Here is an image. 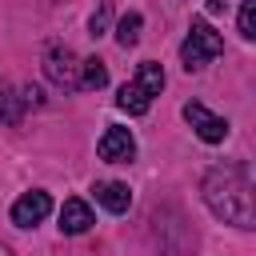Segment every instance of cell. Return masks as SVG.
Instances as JSON below:
<instances>
[{
	"label": "cell",
	"instance_id": "ba28073f",
	"mask_svg": "<svg viewBox=\"0 0 256 256\" xmlns=\"http://www.w3.org/2000/svg\"><path fill=\"white\" fill-rule=\"evenodd\" d=\"M92 192H96V200H100L108 212H116V216L132 208V188H128V184H120V180H100Z\"/></svg>",
	"mask_w": 256,
	"mask_h": 256
},
{
	"label": "cell",
	"instance_id": "8fae6325",
	"mask_svg": "<svg viewBox=\"0 0 256 256\" xmlns=\"http://www.w3.org/2000/svg\"><path fill=\"white\" fill-rule=\"evenodd\" d=\"M104 84H108V64H104L100 56H92V60H80V88L96 92V88H104Z\"/></svg>",
	"mask_w": 256,
	"mask_h": 256
},
{
	"label": "cell",
	"instance_id": "9a60e30c",
	"mask_svg": "<svg viewBox=\"0 0 256 256\" xmlns=\"http://www.w3.org/2000/svg\"><path fill=\"white\" fill-rule=\"evenodd\" d=\"M108 24H112V4H108V0H100V8L92 12L88 28H92V36H104V32H108Z\"/></svg>",
	"mask_w": 256,
	"mask_h": 256
},
{
	"label": "cell",
	"instance_id": "8992f818",
	"mask_svg": "<svg viewBox=\"0 0 256 256\" xmlns=\"http://www.w3.org/2000/svg\"><path fill=\"white\" fill-rule=\"evenodd\" d=\"M48 212H52V196L36 188V192H24V196L12 204V224H16V228H32V224H40Z\"/></svg>",
	"mask_w": 256,
	"mask_h": 256
},
{
	"label": "cell",
	"instance_id": "ac0fdd59",
	"mask_svg": "<svg viewBox=\"0 0 256 256\" xmlns=\"http://www.w3.org/2000/svg\"><path fill=\"white\" fill-rule=\"evenodd\" d=\"M0 256H12V248H8V244H0Z\"/></svg>",
	"mask_w": 256,
	"mask_h": 256
},
{
	"label": "cell",
	"instance_id": "7a4b0ae2",
	"mask_svg": "<svg viewBox=\"0 0 256 256\" xmlns=\"http://www.w3.org/2000/svg\"><path fill=\"white\" fill-rule=\"evenodd\" d=\"M220 52H224L220 32H216L208 20H192V28H188V36H184V44H180V60H184V68H188V72H200V68L212 64Z\"/></svg>",
	"mask_w": 256,
	"mask_h": 256
},
{
	"label": "cell",
	"instance_id": "9c48e42d",
	"mask_svg": "<svg viewBox=\"0 0 256 256\" xmlns=\"http://www.w3.org/2000/svg\"><path fill=\"white\" fill-rule=\"evenodd\" d=\"M116 104H120V108H124L128 116H144V112H148V104H152V96H148V92H144V88H140L136 80H128V84L120 88Z\"/></svg>",
	"mask_w": 256,
	"mask_h": 256
},
{
	"label": "cell",
	"instance_id": "6da1fadb",
	"mask_svg": "<svg viewBox=\"0 0 256 256\" xmlns=\"http://www.w3.org/2000/svg\"><path fill=\"white\" fill-rule=\"evenodd\" d=\"M204 204L216 220L224 224H236V228H252V184H248V168L244 164H216L204 184Z\"/></svg>",
	"mask_w": 256,
	"mask_h": 256
},
{
	"label": "cell",
	"instance_id": "52a82bcc",
	"mask_svg": "<svg viewBox=\"0 0 256 256\" xmlns=\"http://www.w3.org/2000/svg\"><path fill=\"white\" fill-rule=\"evenodd\" d=\"M96 224V216H92V208L84 204V200H64V208H60V232L64 236H80V232H88Z\"/></svg>",
	"mask_w": 256,
	"mask_h": 256
},
{
	"label": "cell",
	"instance_id": "2e32d148",
	"mask_svg": "<svg viewBox=\"0 0 256 256\" xmlns=\"http://www.w3.org/2000/svg\"><path fill=\"white\" fill-rule=\"evenodd\" d=\"M20 100H24V108H40V104H44V92H40L36 84H24V88H20Z\"/></svg>",
	"mask_w": 256,
	"mask_h": 256
},
{
	"label": "cell",
	"instance_id": "5b68a950",
	"mask_svg": "<svg viewBox=\"0 0 256 256\" xmlns=\"http://www.w3.org/2000/svg\"><path fill=\"white\" fill-rule=\"evenodd\" d=\"M96 152H100V160H108V164H128V160L136 156V136H132L128 128H120V124H112V128L100 136Z\"/></svg>",
	"mask_w": 256,
	"mask_h": 256
},
{
	"label": "cell",
	"instance_id": "7c38bea8",
	"mask_svg": "<svg viewBox=\"0 0 256 256\" xmlns=\"http://www.w3.org/2000/svg\"><path fill=\"white\" fill-rule=\"evenodd\" d=\"M140 28H144V16H140V12H128V16H120V24H116V44H120V48H136V40H140Z\"/></svg>",
	"mask_w": 256,
	"mask_h": 256
},
{
	"label": "cell",
	"instance_id": "30bf717a",
	"mask_svg": "<svg viewBox=\"0 0 256 256\" xmlns=\"http://www.w3.org/2000/svg\"><path fill=\"white\" fill-rule=\"evenodd\" d=\"M16 92H20V88L0 84V120H4V124H12V128L24 120V100H20Z\"/></svg>",
	"mask_w": 256,
	"mask_h": 256
},
{
	"label": "cell",
	"instance_id": "e0dca14e",
	"mask_svg": "<svg viewBox=\"0 0 256 256\" xmlns=\"http://www.w3.org/2000/svg\"><path fill=\"white\" fill-rule=\"evenodd\" d=\"M208 12H224V0H208Z\"/></svg>",
	"mask_w": 256,
	"mask_h": 256
},
{
	"label": "cell",
	"instance_id": "4fadbf2b",
	"mask_svg": "<svg viewBox=\"0 0 256 256\" xmlns=\"http://www.w3.org/2000/svg\"><path fill=\"white\" fill-rule=\"evenodd\" d=\"M136 84H140L148 96H160V88H164V68H160L156 60H144V64L136 68Z\"/></svg>",
	"mask_w": 256,
	"mask_h": 256
},
{
	"label": "cell",
	"instance_id": "3957f363",
	"mask_svg": "<svg viewBox=\"0 0 256 256\" xmlns=\"http://www.w3.org/2000/svg\"><path fill=\"white\" fill-rule=\"evenodd\" d=\"M44 76L60 88H80V60L72 56V48L64 44H48L44 52Z\"/></svg>",
	"mask_w": 256,
	"mask_h": 256
},
{
	"label": "cell",
	"instance_id": "277c9868",
	"mask_svg": "<svg viewBox=\"0 0 256 256\" xmlns=\"http://www.w3.org/2000/svg\"><path fill=\"white\" fill-rule=\"evenodd\" d=\"M184 120L192 124V132L204 140V144H220L224 136H228V120L224 116H216V112H208L204 104H196V100H188L184 104Z\"/></svg>",
	"mask_w": 256,
	"mask_h": 256
},
{
	"label": "cell",
	"instance_id": "5bb4252c",
	"mask_svg": "<svg viewBox=\"0 0 256 256\" xmlns=\"http://www.w3.org/2000/svg\"><path fill=\"white\" fill-rule=\"evenodd\" d=\"M236 28H240L244 40L256 36V0H244V4H240V20H236Z\"/></svg>",
	"mask_w": 256,
	"mask_h": 256
}]
</instances>
